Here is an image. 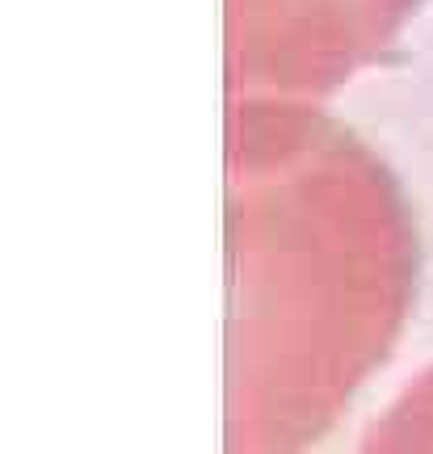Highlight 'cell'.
<instances>
[{
    "label": "cell",
    "mask_w": 433,
    "mask_h": 454,
    "mask_svg": "<svg viewBox=\"0 0 433 454\" xmlns=\"http://www.w3.org/2000/svg\"><path fill=\"white\" fill-rule=\"evenodd\" d=\"M227 454H307L391 354L421 244L324 101L227 98Z\"/></svg>",
    "instance_id": "1"
},
{
    "label": "cell",
    "mask_w": 433,
    "mask_h": 454,
    "mask_svg": "<svg viewBox=\"0 0 433 454\" xmlns=\"http://www.w3.org/2000/svg\"><path fill=\"white\" fill-rule=\"evenodd\" d=\"M358 454H433V366L408 383L366 429Z\"/></svg>",
    "instance_id": "3"
},
{
    "label": "cell",
    "mask_w": 433,
    "mask_h": 454,
    "mask_svg": "<svg viewBox=\"0 0 433 454\" xmlns=\"http://www.w3.org/2000/svg\"><path fill=\"white\" fill-rule=\"evenodd\" d=\"M425 0H224L227 98L328 101L396 47Z\"/></svg>",
    "instance_id": "2"
}]
</instances>
